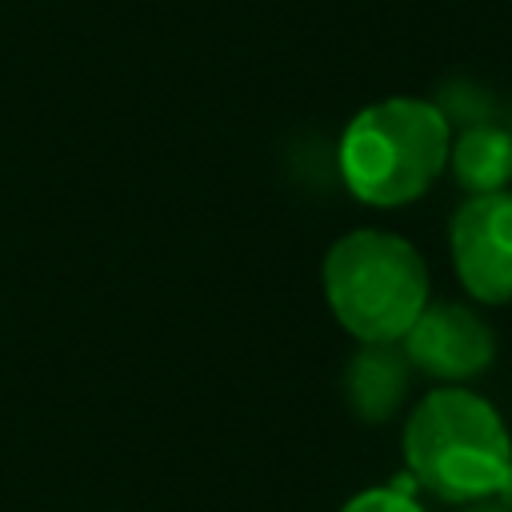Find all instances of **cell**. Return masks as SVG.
Returning a JSON list of instances; mask_svg holds the SVG:
<instances>
[{
  "label": "cell",
  "mask_w": 512,
  "mask_h": 512,
  "mask_svg": "<svg viewBox=\"0 0 512 512\" xmlns=\"http://www.w3.org/2000/svg\"><path fill=\"white\" fill-rule=\"evenodd\" d=\"M452 124L440 104L388 96L360 108L340 136V176L360 204L400 208L428 192L444 172Z\"/></svg>",
  "instance_id": "obj_1"
},
{
  "label": "cell",
  "mask_w": 512,
  "mask_h": 512,
  "mask_svg": "<svg viewBox=\"0 0 512 512\" xmlns=\"http://www.w3.org/2000/svg\"><path fill=\"white\" fill-rule=\"evenodd\" d=\"M404 464L432 496L472 504L496 496L512 464V440L484 396L468 388H436L404 424Z\"/></svg>",
  "instance_id": "obj_2"
},
{
  "label": "cell",
  "mask_w": 512,
  "mask_h": 512,
  "mask_svg": "<svg viewBox=\"0 0 512 512\" xmlns=\"http://www.w3.org/2000/svg\"><path fill=\"white\" fill-rule=\"evenodd\" d=\"M324 296L360 344H392L428 304V264L404 236L356 228L324 256Z\"/></svg>",
  "instance_id": "obj_3"
},
{
  "label": "cell",
  "mask_w": 512,
  "mask_h": 512,
  "mask_svg": "<svg viewBox=\"0 0 512 512\" xmlns=\"http://www.w3.org/2000/svg\"><path fill=\"white\" fill-rule=\"evenodd\" d=\"M452 264L460 284L484 304L512 300V192L468 196L452 216Z\"/></svg>",
  "instance_id": "obj_4"
},
{
  "label": "cell",
  "mask_w": 512,
  "mask_h": 512,
  "mask_svg": "<svg viewBox=\"0 0 512 512\" xmlns=\"http://www.w3.org/2000/svg\"><path fill=\"white\" fill-rule=\"evenodd\" d=\"M400 340L412 368L448 384L480 376L496 356L492 328L460 304H424V312Z\"/></svg>",
  "instance_id": "obj_5"
},
{
  "label": "cell",
  "mask_w": 512,
  "mask_h": 512,
  "mask_svg": "<svg viewBox=\"0 0 512 512\" xmlns=\"http://www.w3.org/2000/svg\"><path fill=\"white\" fill-rule=\"evenodd\" d=\"M408 356L392 344H360V352L348 360L344 372V396L352 412L368 424H384L400 400L408 396Z\"/></svg>",
  "instance_id": "obj_6"
},
{
  "label": "cell",
  "mask_w": 512,
  "mask_h": 512,
  "mask_svg": "<svg viewBox=\"0 0 512 512\" xmlns=\"http://www.w3.org/2000/svg\"><path fill=\"white\" fill-rule=\"evenodd\" d=\"M448 168L456 184L472 196L480 192H500L512 180V132L480 120L468 124L452 144H448Z\"/></svg>",
  "instance_id": "obj_7"
},
{
  "label": "cell",
  "mask_w": 512,
  "mask_h": 512,
  "mask_svg": "<svg viewBox=\"0 0 512 512\" xmlns=\"http://www.w3.org/2000/svg\"><path fill=\"white\" fill-rule=\"evenodd\" d=\"M340 512H424V508L416 504L412 492H400L388 484V488H368V492L352 496Z\"/></svg>",
  "instance_id": "obj_8"
},
{
  "label": "cell",
  "mask_w": 512,
  "mask_h": 512,
  "mask_svg": "<svg viewBox=\"0 0 512 512\" xmlns=\"http://www.w3.org/2000/svg\"><path fill=\"white\" fill-rule=\"evenodd\" d=\"M496 496H500V504L512 512V464H508V472H504V480H500V488H496Z\"/></svg>",
  "instance_id": "obj_9"
},
{
  "label": "cell",
  "mask_w": 512,
  "mask_h": 512,
  "mask_svg": "<svg viewBox=\"0 0 512 512\" xmlns=\"http://www.w3.org/2000/svg\"><path fill=\"white\" fill-rule=\"evenodd\" d=\"M464 512H508V508H504L500 500H496V504H488V500H472Z\"/></svg>",
  "instance_id": "obj_10"
}]
</instances>
